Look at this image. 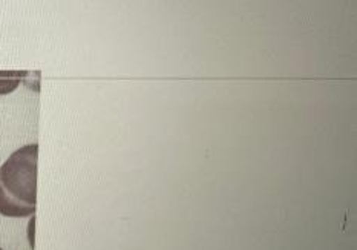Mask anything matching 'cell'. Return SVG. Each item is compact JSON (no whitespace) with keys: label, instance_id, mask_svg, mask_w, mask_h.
I'll use <instances>...</instances> for the list:
<instances>
[{"label":"cell","instance_id":"obj_1","mask_svg":"<svg viewBox=\"0 0 357 250\" xmlns=\"http://www.w3.org/2000/svg\"><path fill=\"white\" fill-rule=\"evenodd\" d=\"M38 145H26L0 166V215L25 218L36 214Z\"/></svg>","mask_w":357,"mask_h":250},{"label":"cell","instance_id":"obj_2","mask_svg":"<svg viewBox=\"0 0 357 250\" xmlns=\"http://www.w3.org/2000/svg\"><path fill=\"white\" fill-rule=\"evenodd\" d=\"M26 75L23 71H0V96L13 92Z\"/></svg>","mask_w":357,"mask_h":250},{"label":"cell","instance_id":"obj_3","mask_svg":"<svg viewBox=\"0 0 357 250\" xmlns=\"http://www.w3.org/2000/svg\"><path fill=\"white\" fill-rule=\"evenodd\" d=\"M0 250H3V249H0Z\"/></svg>","mask_w":357,"mask_h":250}]
</instances>
